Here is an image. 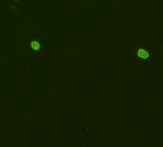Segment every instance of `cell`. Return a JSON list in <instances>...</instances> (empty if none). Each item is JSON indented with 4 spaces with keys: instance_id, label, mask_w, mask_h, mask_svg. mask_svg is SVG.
I'll use <instances>...</instances> for the list:
<instances>
[{
    "instance_id": "obj_1",
    "label": "cell",
    "mask_w": 163,
    "mask_h": 147,
    "mask_svg": "<svg viewBox=\"0 0 163 147\" xmlns=\"http://www.w3.org/2000/svg\"><path fill=\"white\" fill-rule=\"evenodd\" d=\"M138 56L140 58H144V59H146V58L148 57V53H147L145 50H143V49H140V50L138 51Z\"/></svg>"
},
{
    "instance_id": "obj_2",
    "label": "cell",
    "mask_w": 163,
    "mask_h": 147,
    "mask_svg": "<svg viewBox=\"0 0 163 147\" xmlns=\"http://www.w3.org/2000/svg\"><path fill=\"white\" fill-rule=\"evenodd\" d=\"M31 46H32L34 50H38V49L40 48V44H39V43H38V41H32Z\"/></svg>"
}]
</instances>
